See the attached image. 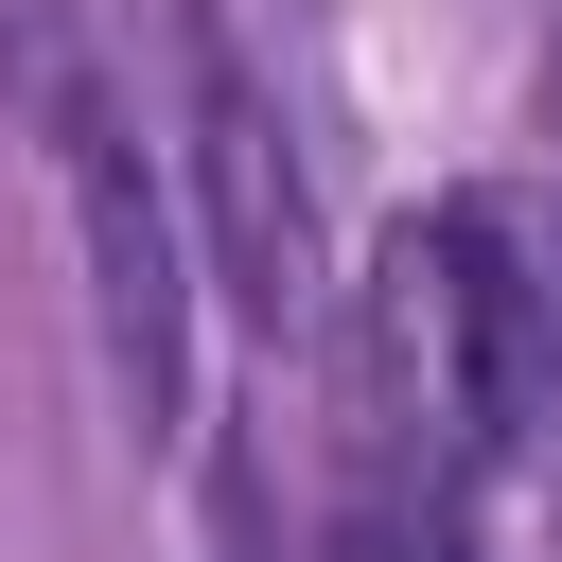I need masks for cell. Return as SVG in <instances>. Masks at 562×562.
<instances>
[{
  "label": "cell",
  "instance_id": "obj_1",
  "mask_svg": "<svg viewBox=\"0 0 562 562\" xmlns=\"http://www.w3.org/2000/svg\"><path fill=\"white\" fill-rule=\"evenodd\" d=\"M351 351H369V474L404 492H457L562 404L544 386V281H527V211L509 193H439L369 246V299H351Z\"/></svg>",
  "mask_w": 562,
  "mask_h": 562
},
{
  "label": "cell",
  "instance_id": "obj_2",
  "mask_svg": "<svg viewBox=\"0 0 562 562\" xmlns=\"http://www.w3.org/2000/svg\"><path fill=\"white\" fill-rule=\"evenodd\" d=\"M176 88H193V193H211V263L246 299V334H316V176H299V123L281 88L228 53L211 0H176Z\"/></svg>",
  "mask_w": 562,
  "mask_h": 562
},
{
  "label": "cell",
  "instance_id": "obj_3",
  "mask_svg": "<svg viewBox=\"0 0 562 562\" xmlns=\"http://www.w3.org/2000/svg\"><path fill=\"white\" fill-rule=\"evenodd\" d=\"M53 158H70V228H88V316H105V369L140 404V439L193 404V281H176V211L140 176V140L53 70Z\"/></svg>",
  "mask_w": 562,
  "mask_h": 562
},
{
  "label": "cell",
  "instance_id": "obj_4",
  "mask_svg": "<svg viewBox=\"0 0 562 562\" xmlns=\"http://www.w3.org/2000/svg\"><path fill=\"white\" fill-rule=\"evenodd\" d=\"M334 562H474V509H457V492L369 474V492H351V527H334Z\"/></svg>",
  "mask_w": 562,
  "mask_h": 562
}]
</instances>
